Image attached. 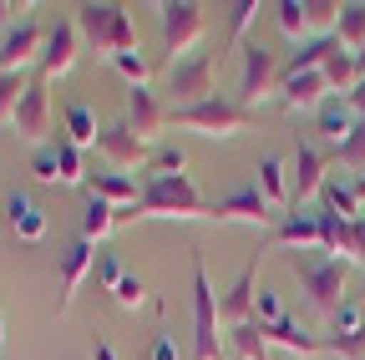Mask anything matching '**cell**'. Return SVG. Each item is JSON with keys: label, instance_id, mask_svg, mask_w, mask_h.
<instances>
[{"label": "cell", "instance_id": "26", "mask_svg": "<svg viewBox=\"0 0 365 360\" xmlns=\"http://www.w3.org/2000/svg\"><path fill=\"white\" fill-rule=\"evenodd\" d=\"M355 127H360V117H355V107H350L345 97H340V102L330 97L325 107H319V132H330V138H335V148H340V143L350 138Z\"/></svg>", "mask_w": 365, "mask_h": 360}, {"label": "cell", "instance_id": "48", "mask_svg": "<svg viewBox=\"0 0 365 360\" xmlns=\"http://www.w3.org/2000/svg\"><path fill=\"white\" fill-rule=\"evenodd\" d=\"M16 11H26V6H11V0H0V26H11V16Z\"/></svg>", "mask_w": 365, "mask_h": 360}, {"label": "cell", "instance_id": "22", "mask_svg": "<svg viewBox=\"0 0 365 360\" xmlns=\"http://www.w3.org/2000/svg\"><path fill=\"white\" fill-rule=\"evenodd\" d=\"M218 320H228V325H249L254 320V264L234 279V289L218 299Z\"/></svg>", "mask_w": 365, "mask_h": 360}, {"label": "cell", "instance_id": "45", "mask_svg": "<svg viewBox=\"0 0 365 360\" xmlns=\"http://www.w3.org/2000/svg\"><path fill=\"white\" fill-rule=\"evenodd\" d=\"M228 11H234V16H228V26H234V41H239V46H244V31H249V21H254V0H239V6H228Z\"/></svg>", "mask_w": 365, "mask_h": 360}, {"label": "cell", "instance_id": "32", "mask_svg": "<svg viewBox=\"0 0 365 360\" xmlns=\"http://www.w3.org/2000/svg\"><path fill=\"white\" fill-rule=\"evenodd\" d=\"M26 76L21 71H0V122H16V107H21V97H26Z\"/></svg>", "mask_w": 365, "mask_h": 360}, {"label": "cell", "instance_id": "23", "mask_svg": "<svg viewBox=\"0 0 365 360\" xmlns=\"http://www.w3.org/2000/svg\"><path fill=\"white\" fill-rule=\"evenodd\" d=\"M97 264V254H91V244L86 239H76L66 254H61V309L71 304V294L81 289V279H86V269Z\"/></svg>", "mask_w": 365, "mask_h": 360}, {"label": "cell", "instance_id": "2", "mask_svg": "<svg viewBox=\"0 0 365 360\" xmlns=\"http://www.w3.org/2000/svg\"><path fill=\"white\" fill-rule=\"evenodd\" d=\"M76 31L91 41L97 51L107 56H122V51H143L137 46V26L127 16V6H97V0H86V6H76Z\"/></svg>", "mask_w": 365, "mask_h": 360}, {"label": "cell", "instance_id": "33", "mask_svg": "<svg viewBox=\"0 0 365 360\" xmlns=\"http://www.w3.org/2000/svg\"><path fill=\"white\" fill-rule=\"evenodd\" d=\"M274 21H279V31H284L289 41H299V36L309 31V16H304V0H279V6H274Z\"/></svg>", "mask_w": 365, "mask_h": 360}, {"label": "cell", "instance_id": "4", "mask_svg": "<svg viewBox=\"0 0 365 360\" xmlns=\"http://www.w3.org/2000/svg\"><path fill=\"white\" fill-rule=\"evenodd\" d=\"M193 360H223V345H218V299H213L203 259H193Z\"/></svg>", "mask_w": 365, "mask_h": 360}, {"label": "cell", "instance_id": "44", "mask_svg": "<svg viewBox=\"0 0 365 360\" xmlns=\"http://www.w3.org/2000/svg\"><path fill=\"white\" fill-rule=\"evenodd\" d=\"M91 269H97V284H107V289L122 284V264H117V254H102V249H97V264H91Z\"/></svg>", "mask_w": 365, "mask_h": 360}, {"label": "cell", "instance_id": "12", "mask_svg": "<svg viewBox=\"0 0 365 360\" xmlns=\"http://www.w3.org/2000/svg\"><path fill=\"white\" fill-rule=\"evenodd\" d=\"M330 355L365 360V320H360V309H355L350 299L330 314Z\"/></svg>", "mask_w": 365, "mask_h": 360}, {"label": "cell", "instance_id": "34", "mask_svg": "<svg viewBox=\"0 0 365 360\" xmlns=\"http://www.w3.org/2000/svg\"><path fill=\"white\" fill-rule=\"evenodd\" d=\"M340 11H345V6H335V0H304L309 31H319V36H335V26H340Z\"/></svg>", "mask_w": 365, "mask_h": 360}, {"label": "cell", "instance_id": "36", "mask_svg": "<svg viewBox=\"0 0 365 360\" xmlns=\"http://www.w3.org/2000/svg\"><path fill=\"white\" fill-rule=\"evenodd\" d=\"M112 66H117L132 86H148V81H153V61H148L143 51H122V56H112Z\"/></svg>", "mask_w": 365, "mask_h": 360}, {"label": "cell", "instance_id": "20", "mask_svg": "<svg viewBox=\"0 0 365 360\" xmlns=\"http://www.w3.org/2000/svg\"><path fill=\"white\" fill-rule=\"evenodd\" d=\"M86 193H97V198H107V203H117V208H137V198H143L137 178H127V173H117V168L91 173V178H86Z\"/></svg>", "mask_w": 365, "mask_h": 360}, {"label": "cell", "instance_id": "28", "mask_svg": "<svg viewBox=\"0 0 365 360\" xmlns=\"http://www.w3.org/2000/svg\"><path fill=\"white\" fill-rule=\"evenodd\" d=\"M66 138H71L76 148H97L102 127H97V117H91V107H81V102L66 107Z\"/></svg>", "mask_w": 365, "mask_h": 360}, {"label": "cell", "instance_id": "13", "mask_svg": "<svg viewBox=\"0 0 365 360\" xmlns=\"http://www.w3.org/2000/svg\"><path fill=\"white\" fill-rule=\"evenodd\" d=\"M213 218H218V223H269L274 213H269V198H264L259 183H254V188H239V193L218 198V203H213Z\"/></svg>", "mask_w": 365, "mask_h": 360}, {"label": "cell", "instance_id": "11", "mask_svg": "<svg viewBox=\"0 0 365 360\" xmlns=\"http://www.w3.org/2000/svg\"><path fill=\"white\" fill-rule=\"evenodd\" d=\"M325 92H330V81H325V71H284V81H279V102L289 107V112H319L325 107Z\"/></svg>", "mask_w": 365, "mask_h": 360}, {"label": "cell", "instance_id": "8", "mask_svg": "<svg viewBox=\"0 0 365 360\" xmlns=\"http://www.w3.org/2000/svg\"><path fill=\"white\" fill-rule=\"evenodd\" d=\"M239 61H244V76H239V107H254L259 97L274 92V51H264L259 41H244V46H239Z\"/></svg>", "mask_w": 365, "mask_h": 360}, {"label": "cell", "instance_id": "14", "mask_svg": "<svg viewBox=\"0 0 365 360\" xmlns=\"http://www.w3.org/2000/svg\"><path fill=\"white\" fill-rule=\"evenodd\" d=\"M325 183H330V178H325V153H314L309 143H299V153H294V183H289V203L314 198Z\"/></svg>", "mask_w": 365, "mask_h": 360}, {"label": "cell", "instance_id": "41", "mask_svg": "<svg viewBox=\"0 0 365 360\" xmlns=\"http://www.w3.org/2000/svg\"><path fill=\"white\" fill-rule=\"evenodd\" d=\"M340 234H345V218L319 213V254H340Z\"/></svg>", "mask_w": 365, "mask_h": 360}, {"label": "cell", "instance_id": "5", "mask_svg": "<svg viewBox=\"0 0 365 360\" xmlns=\"http://www.w3.org/2000/svg\"><path fill=\"white\" fill-rule=\"evenodd\" d=\"M168 92H173V107H198L213 92V51H198V56H178L173 71H168Z\"/></svg>", "mask_w": 365, "mask_h": 360}, {"label": "cell", "instance_id": "1", "mask_svg": "<svg viewBox=\"0 0 365 360\" xmlns=\"http://www.w3.org/2000/svg\"><path fill=\"white\" fill-rule=\"evenodd\" d=\"M132 213H137V218H213V203L198 198V188L188 183V173H182V178H158V173H148L143 198H137Z\"/></svg>", "mask_w": 365, "mask_h": 360}, {"label": "cell", "instance_id": "21", "mask_svg": "<svg viewBox=\"0 0 365 360\" xmlns=\"http://www.w3.org/2000/svg\"><path fill=\"white\" fill-rule=\"evenodd\" d=\"M6 213H11V229H16V239L36 244V239L46 234V208H41L31 193H11V198H6Z\"/></svg>", "mask_w": 365, "mask_h": 360}, {"label": "cell", "instance_id": "47", "mask_svg": "<svg viewBox=\"0 0 365 360\" xmlns=\"http://www.w3.org/2000/svg\"><path fill=\"white\" fill-rule=\"evenodd\" d=\"M91 360H117V350L107 340H97V345H91Z\"/></svg>", "mask_w": 365, "mask_h": 360}, {"label": "cell", "instance_id": "7", "mask_svg": "<svg viewBox=\"0 0 365 360\" xmlns=\"http://www.w3.org/2000/svg\"><path fill=\"white\" fill-rule=\"evenodd\" d=\"M163 16V46L178 56V51H188L193 41L203 36V6L198 0H168V6H158Z\"/></svg>", "mask_w": 365, "mask_h": 360}, {"label": "cell", "instance_id": "49", "mask_svg": "<svg viewBox=\"0 0 365 360\" xmlns=\"http://www.w3.org/2000/svg\"><path fill=\"white\" fill-rule=\"evenodd\" d=\"M0 350H6V320H0Z\"/></svg>", "mask_w": 365, "mask_h": 360}, {"label": "cell", "instance_id": "50", "mask_svg": "<svg viewBox=\"0 0 365 360\" xmlns=\"http://www.w3.org/2000/svg\"><path fill=\"white\" fill-rule=\"evenodd\" d=\"M360 218H365V213H360Z\"/></svg>", "mask_w": 365, "mask_h": 360}, {"label": "cell", "instance_id": "38", "mask_svg": "<svg viewBox=\"0 0 365 360\" xmlns=\"http://www.w3.org/2000/svg\"><path fill=\"white\" fill-rule=\"evenodd\" d=\"M56 163H61V183H81V148L71 138H56Z\"/></svg>", "mask_w": 365, "mask_h": 360}, {"label": "cell", "instance_id": "42", "mask_svg": "<svg viewBox=\"0 0 365 360\" xmlns=\"http://www.w3.org/2000/svg\"><path fill=\"white\" fill-rule=\"evenodd\" d=\"M254 320L259 325H279L284 320V314H279V294H274V289H259L254 294Z\"/></svg>", "mask_w": 365, "mask_h": 360}, {"label": "cell", "instance_id": "24", "mask_svg": "<svg viewBox=\"0 0 365 360\" xmlns=\"http://www.w3.org/2000/svg\"><path fill=\"white\" fill-rule=\"evenodd\" d=\"M127 127L137 132V138H153V132H158V122H163V112H158V102H153V92H148V86H132V92H127Z\"/></svg>", "mask_w": 365, "mask_h": 360}, {"label": "cell", "instance_id": "39", "mask_svg": "<svg viewBox=\"0 0 365 360\" xmlns=\"http://www.w3.org/2000/svg\"><path fill=\"white\" fill-rule=\"evenodd\" d=\"M335 153H340V163H345L350 173H360V178H365V122H360V127L350 132V138H345V143H340Z\"/></svg>", "mask_w": 365, "mask_h": 360}, {"label": "cell", "instance_id": "18", "mask_svg": "<svg viewBox=\"0 0 365 360\" xmlns=\"http://www.w3.org/2000/svg\"><path fill=\"white\" fill-rule=\"evenodd\" d=\"M46 117H51V107H46V81L36 76L31 86H26V97H21V107H16V138H41L46 132Z\"/></svg>", "mask_w": 365, "mask_h": 360}, {"label": "cell", "instance_id": "43", "mask_svg": "<svg viewBox=\"0 0 365 360\" xmlns=\"http://www.w3.org/2000/svg\"><path fill=\"white\" fill-rule=\"evenodd\" d=\"M112 294H117V304H122V309H137V304H143V294H148V284L137 279V274H122V284H117Z\"/></svg>", "mask_w": 365, "mask_h": 360}, {"label": "cell", "instance_id": "25", "mask_svg": "<svg viewBox=\"0 0 365 360\" xmlns=\"http://www.w3.org/2000/svg\"><path fill=\"white\" fill-rule=\"evenodd\" d=\"M259 193L269 198V208L289 203V168H284V158H264L259 163Z\"/></svg>", "mask_w": 365, "mask_h": 360}, {"label": "cell", "instance_id": "9", "mask_svg": "<svg viewBox=\"0 0 365 360\" xmlns=\"http://www.w3.org/2000/svg\"><path fill=\"white\" fill-rule=\"evenodd\" d=\"M76 21H56L51 31H46V46H41V56H36V76L41 81H56V76H66L71 71V61H76Z\"/></svg>", "mask_w": 365, "mask_h": 360}, {"label": "cell", "instance_id": "6", "mask_svg": "<svg viewBox=\"0 0 365 360\" xmlns=\"http://www.w3.org/2000/svg\"><path fill=\"white\" fill-rule=\"evenodd\" d=\"M299 269V284H304V294H309V304H319V309H340L345 299V259H314V264H294Z\"/></svg>", "mask_w": 365, "mask_h": 360}, {"label": "cell", "instance_id": "10", "mask_svg": "<svg viewBox=\"0 0 365 360\" xmlns=\"http://www.w3.org/2000/svg\"><path fill=\"white\" fill-rule=\"evenodd\" d=\"M97 148H102V158H107L117 173H122V168H148V163H153V148H148V138H137V132H132L127 122H117V127H102Z\"/></svg>", "mask_w": 365, "mask_h": 360}, {"label": "cell", "instance_id": "15", "mask_svg": "<svg viewBox=\"0 0 365 360\" xmlns=\"http://www.w3.org/2000/svg\"><path fill=\"white\" fill-rule=\"evenodd\" d=\"M264 340L269 345H279V350H289V355H330V340H319V335H309L299 320H284L279 325H264Z\"/></svg>", "mask_w": 365, "mask_h": 360}, {"label": "cell", "instance_id": "46", "mask_svg": "<svg viewBox=\"0 0 365 360\" xmlns=\"http://www.w3.org/2000/svg\"><path fill=\"white\" fill-rule=\"evenodd\" d=\"M153 360H178V345H173L168 330H158V340H153Z\"/></svg>", "mask_w": 365, "mask_h": 360}, {"label": "cell", "instance_id": "35", "mask_svg": "<svg viewBox=\"0 0 365 360\" xmlns=\"http://www.w3.org/2000/svg\"><path fill=\"white\" fill-rule=\"evenodd\" d=\"M182 168H188V153H182L178 143L158 148V153H153V163H148V173H158V178H182Z\"/></svg>", "mask_w": 365, "mask_h": 360}, {"label": "cell", "instance_id": "17", "mask_svg": "<svg viewBox=\"0 0 365 360\" xmlns=\"http://www.w3.org/2000/svg\"><path fill=\"white\" fill-rule=\"evenodd\" d=\"M36 46H46V36H41L31 21L11 26V31H6V46H0V71H21L31 56H41Z\"/></svg>", "mask_w": 365, "mask_h": 360}, {"label": "cell", "instance_id": "16", "mask_svg": "<svg viewBox=\"0 0 365 360\" xmlns=\"http://www.w3.org/2000/svg\"><path fill=\"white\" fill-rule=\"evenodd\" d=\"M269 239L289 249H319V213H279Z\"/></svg>", "mask_w": 365, "mask_h": 360}, {"label": "cell", "instance_id": "40", "mask_svg": "<svg viewBox=\"0 0 365 360\" xmlns=\"http://www.w3.org/2000/svg\"><path fill=\"white\" fill-rule=\"evenodd\" d=\"M31 173L41 178V183H56L61 178V163H56V143H41L36 158H31Z\"/></svg>", "mask_w": 365, "mask_h": 360}, {"label": "cell", "instance_id": "3", "mask_svg": "<svg viewBox=\"0 0 365 360\" xmlns=\"http://www.w3.org/2000/svg\"><path fill=\"white\" fill-rule=\"evenodd\" d=\"M173 127H193L203 138H234L249 127V107L228 102V97H208L198 107H173Z\"/></svg>", "mask_w": 365, "mask_h": 360}, {"label": "cell", "instance_id": "37", "mask_svg": "<svg viewBox=\"0 0 365 360\" xmlns=\"http://www.w3.org/2000/svg\"><path fill=\"white\" fill-rule=\"evenodd\" d=\"M340 259H345V264H365V218H350V223H345Z\"/></svg>", "mask_w": 365, "mask_h": 360}, {"label": "cell", "instance_id": "27", "mask_svg": "<svg viewBox=\"0 0 365 360\" xmlns=\"http://www.w3.org/2000/svg\"><path fill=\"white\" fill-rule=\"evenodd\" d=\"M319 71H325V81H330V92H355V56L340 46V41H335V51L325 56V66H319Z\"/></svg>", "mask_w": 365, "mask_h": 360}, {"label": "cell", "instance_id": "29", "mask_svg": "<svg viewBox=\"0 0 365 360\" xmlns=\"http://www.w3.org/2000/svg\"><path fill=\"white\" fill-rule=\"evenodd\" d=\"M319 198H325V213H335V218H360L365 213V203L355 198V183L350 188H340V183H325V188H319Z\"/></svg>", "mask_w": 365, "mask_h": 360}, {"label": "cell", "instance_id": "31", "mask_svg": "<svg viewBox=\"0 0 365 360\" xmlns=\"http://www.w3.org/2000/svg\"><path fill=\"white\" fill-rule=\"evenodd\" d=\"M335 41L355 56L360 46H365V6H345L340 11V26H335Z\"/></svg>", "mask_w": 365, "mask_h": 360}, {"label": "cell", "instance_id": "30", "mask_svg": "<svg viewBox=\"0 0 365 360\" xmlns=\"http://www.w3.org/2000/svg\"><path fill=\"white\" fill-rule=\"evenodd\" d=\"M228 335H234V350H239V360H269V340H264V325H259V320H249V325H234Z\"/></svg>", "mask_w": 365, "mask_h": 360}, {"label": "cell", "instance_id": "19", "mask_svg": "<svg viewBox=\"0 0 365 360\" xmlns=\"http://www.w3.org/2000/svg\"><path fill=\"white\" fill-rule=\"evenodd\" d=\"M122 218H137L132 208H117V203H107V198H97V193H86V213H81V239L86 244H97L102 234H112Z\"/></svg>", "mask_w": 365, "mask_h": 360}]
</instances>
